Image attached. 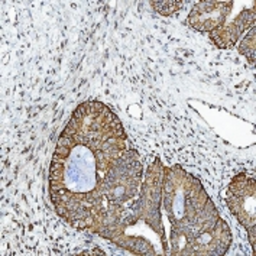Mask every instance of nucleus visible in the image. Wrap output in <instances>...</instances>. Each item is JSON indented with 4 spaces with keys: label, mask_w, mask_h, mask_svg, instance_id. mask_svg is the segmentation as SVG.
Returning a JSON list of instances; mask_svg holds the SVG:
<instances>
[{
    "label": "nucleus",
    "mask_w": 256,
    "mask_h": 256,
    "mask_svg": "<svg viewBox=\"0 0 256 256\" xmlns=\"http://www.w3.org/2000/svg\"><path fill=\"white\" fill-rule=\"evenodd\" d=\"M255 18L256 14L254 9L244 10L232 24H226V25L223 24L222 26L216 28L212 32H208L210 38L218 48H224V50L232 48L239 40V38L242 36V34L246 29L254 28Z\"/></svg>",
    "instance_id": "4"
},
{
    "label": "nucleus",
    "mask_w": 256,
    "mask_h": 256,
    "mask_svg": "<svg viewBox=\"0 0 256 256\" xmlns=\"http://www.w3.org/2000/svg\"><path fill=\"white\" fill-rule=\"evenodd\" d=\"M255 28H250V32L248 34V36H244V40L239 46V52L244 55L250 62H255Z\"/></svg>",
    "instance_id": "6"
},
{
    "label": "nucleus",
    "mask_w": 256,
    "mask_h": 256,
    "mask_svg": "<svg viewBox=\"0 0 256 256\" xmlns=\"http://www.w3.org/2000/svg\"><path fill=\"white\" fill-rule=\"evenodd\" d=\"M233 8V2H198L188 14L190 26L200 32H212L222 26Z\"/></svg>",
    "instance_id": "3"
},
{
    "label": "nucleus",
    "mask_w": 256,
    "mask_h": 256,
    "mask_svg": "<svg viewBox=\"0 0 256 256\" xmlns=\"http://www.w3.org/2000/svg\"><path fill=\"white\" fill-rule=\"evenodd\" d=\"M164 165L156 158L150 164L146 172L145 182L139 191V200L135 202L134 218L135 222L144 220L155 230L165 244V236L161 222V202H162V178H164Z\"/></svg>",
    "instance_id": "1"
},
{
    "label": "nucleus",
    "mask_w": 256,
    "mask_h": 256,
    "mask_svg": "<svg viewBox=\"0 0 256 256\" xmlns=\"http://www.w3.org/2000/svg\"><path fill=\"white\" fill-rule=\"evenodd\" d=\"M112 242L128 249L132 254H136V255H154L155 254L149 242L140 239V238H135V236H126L124 233L114 238Z\"/></svg>",
    "instance_id": "5"
},
{
    "label": "nucleus",
    "mask_w": 256,
    "mask_h": 256,
    "mask_svg": "<svg viewBox=\"0 0 256 256\" xmlns=\"http://www.w3.org/2000/svg\"><path fill=\"white\" fill-rule=\"evenodd\" d=\"M255 197L256 182L248 174H239L230 182L226 202L233 216L244 226L250 244L255 246Z\"/></svg>",
    "instance_id": "2"
},
{
    "label": "nucleus",
    "mask_w": 256,
    "mask_h": 256,
    "mask_svg": "<svg viewBox=\"0 0 256 256\" xmlns=\"http://www.w3.org/2000/svg\"><path fill=\"white\" fill-rule=\"evenodd\" d=\"M150 6L164 16H171L182 8V2L170 0V2H150Z\"/></svg>",
    "instance_id": "7"
}]
</instances>
